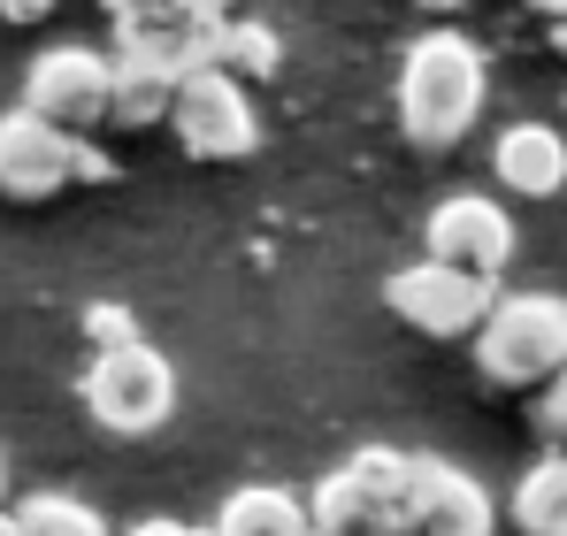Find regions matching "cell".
<instances>
[{"label":"cell","instance_id":"25","mask_svg":"<svg viewBox=\"0 0 567 536\" xmlns=\"http://www.w3.org/2000/svg\"><path fill=\"white\" fill-rule=\"evenodd\" d=\"M177 8H207V16H230L238 0H177Z\"/></svg>","mask_w":567,"mask_h":536},{"label":"cell","instance_id":"13","mask_svg":"<svg viewBox=\"0 0 567 536\" xmlns=\"http://www.w3.org/2000/svg\"><path fill=\"white\" fill-rule=\"evenodd\" d=\"M215 536H315V514H307V498H291L277 483H246L223 498Z\"/></svg>","mask_w":567,"mask_h":536},{"label":"cell","instance_id":"28","mask_svg":"<svg viewBox=\"0 0 567 536\" xmlns=\"http://www.w3.org/2000/svg\"><path fill=\"white\" fill-rule=\"evenodd\" d=\"M0 498H8V460H0Z\"/></svg>","mask_w":567,"mask_h":536},{"label":"cell","instance_id":"18","mask_svg":"<svg viewBox=\"0 0 567 536\" xmlns=\"http://www.w3.org/2000/svg\"><path fill=\"white\" fill-rule=\"evenodd\" d=\"M277 62H284L277 31H269V23H238V16H230V31H223V70H230V78H269Z\"/></svg>","mask_w":567,"mask_h":536},{"label":"cell","instance_id":"6","mask_svg":"<svg viewBox=\"0 0 567 536\" xmlns=\"http://www.w3.org/2000/svg\"><path fill=\"white\" fill-rule=\"evenodd\" d=\"M223 31H230V16L162 0V8L115 23V62H146L162 78H192V70H215L223 62Z\"/></svg>","mask_w":567,"mask_h":536},{"label":"cell","instance_id":"21","mask_svg":"<svg viewBox=\"0 0 567 536\" xmlns=\"http://www.w3.org/2000/svg\"><path fill=\"white\" fill-rule=\"evenodd\" d=\"M54 0H0V23H47Z\"/></svg>","mask_w":567,"mask_h":536},{"label":"cell","instance_id":"8","mask_svg":"<svg viewBox=\"0 0 567 536\" xmlns=\"http://www.w3.org/2000/svg\"><path fill=\"white\" fill-rule=\"evenodd\" d=\"M78 146H85L78 131H62L31 107L0 115V192L8 199H54L62 184H78Z\"/></svg>","mask_w":567,"mask_h":536},{"label":"cell","instance_id":"22","mask_svg":"<svg viewBox=\"0 0 567 536\" xmlns=\"http://www.w3.org/2000/svg\"><path fill=\"white\" fill-rule=\"evenodd\" d=\"M107 177H115V162L100 146H78V184H107Z\"/></svg>","mask_w":567,"mask_h":536},{"label":"cell","instance_id":"4","mask_svg":"<svg viewBox=\"0 0 567 536\" xmlns=\"http://www.w3.org/2000/svg\"><path fill=\"white\" fill-rule=\"evenodd\" d=\"M383 307L406 330H422V338L445 346V338H475L491 322L498 291H491V276H468V268H445V261H414V268L383 276Z\"/></svg>","mask_w":567,"mask_h":536},{"label":"cell","instance_id":"12","mask_svg":"<svg viewBox=\"0 0 567 536\" xmlns=\"http://www.w3.org/2000/svg\"><path fill=\"white\" fill-rule=\"evenodd\" d=\"M369 491H377V506L391 514V529L399 536H414V514H422V452H391V445H361L353 460H346Z\"/></svg>","mask_w":567,"mask_h":536},{"label":"cell","instance_id":"27","mask_svg":"<svg viewBox=\"0 0 567 536\" xmlns=\"http://www.w3.org/2000/svg\"><path fill=\"white\" fill-rule=\"evenodd\" d=\"M553 47H560V54H567V16H553Z\"/></svg>","mask_w":567,"mask_h":536},{"label":"cell","instance_id":"7","mask_svg":"<svg viewBox=\"0 0 567 536\" xmlns=\"http://www.w3.org/2000/svg\"><path fill=\"white\" fill-rule=\"evenodd\" d=\"M115 100V62L93 54V47H47L31 70H23V107L62 123V131H85L107 115Z\"/></svg>","mask_w":567,"mask_h":536},{"label":"cell","instance_id":"19","mask_svg":"<svg viewBox=\"0 0 567 536\" xmlns=\"http://www.w3.org/2000/svg\"><path fill=\"white\" fill-rule=\"evenodd\" d=\"M85 338H93L100 353H107V346H138V315L115 307V299H93V307H85Z\"/></svg>","mask_w":567,"mask_h":536},{"label":"cell","instance_id":"15","mask_svg":"<svg viewBox=\"0 0 567 536\" xmlns=\"http://www.w3.org/2000/svg\"><path fill=\"white\" fill-rule=\"evenodd\" d=\"M514 529L522 536H567V452L537 460L522 483H514Z\"/></svg>","mask_w":567,"mask_h":536},{"label":"cell","instance_id":"9","mask_svg":"<svg viewBox=\"0 0 567 536\" xmlns=\"http://www.w3.org/2000/svg\"><path fill=\"white\" fill-rule=\"evenodd\" d=\"M422 238H430V261L468 268V276H498V268L514 261V215L498 199H483V192L437 199L430 223H422Z\"/></svg>","mask_w":567,"mask_h":536},{"label":"cell","instance_id":"11","mask_svg":"<svg viewBox=\"0 0 567 536\" xmlns=\"http://www.w3.org/2000/svg\"><path fill=\"white\" fill-rule=\"evenodd\" d=\"M491 498H483V483L461 475V467H445V460H430L422 467V514H414V536H491Z\"/></svg>","mask_w":567,"mask_h":536},{"label":"cell","instance_id":"29","mask_svg":"<svg viewBox=\"0 0 567 536\" xmlns=\"http://www.w3.org/2000/svg\"><path fill=\"white\" fill-rule=\"evenodd\" d=\"M430 8H461V0H430Z\"/></svg>","mask_w":567,"mask_h":536},{"label":"cell","instance_id":"2","mask_svg":"<svg viewBox=\"0 0 567 536\" xmlns=\"http://www.w3.org/2000/svg\"><path fill=\"white\" fill-rule=\"evenodd\" d=\"M475 368L498 391L553 383L567 368V299L560 291H506L491 307V322L475 330Z\"/></svg>","mask_w":567,"mask_h":536},{"label":"cell","instance_id":"3","mask_svg":"<svg viewBox=\"0 0 567 536\" xmlns=\"http://www.w3.org/2000/svg\"><path fill=\"white\" fill-rule=\"evenodd\" d=\"M78 391H85V414H93L100 430H115V437H154L177 414V368H169V353H154L146 338L93 353Z\"/></svg>","mask_w":567,"mask_h":536},{"label":"cell","instance_id":"24","mask_svg":"<svg viewBox=\"0 0 567 536\" xmlns=\"http://www.w3.org/2000/svg\"><path fill=\"white\" fill-rule=\"evenodd\" d=\"M100 8H107V16L123 23V16H146V8H162V0H100Z\"/></svg>","mask_w":567,"mask_h":536},{"label":"cell","instance_id":"1","mask_svg":"<svg viewBox=\"0 0 567 536\" xmlns=\"http://www.w3.org/2000/svg\"><path fill=\"white\" fill-rule=\"evenodd\" d=\"M483 85H491V70H483L475 39H461V31H422L406 47V62H399V123H406V138L414 146L468 138L475 115H483Z\"/></svg>","mask_w":567,"mask_h":536},{"label":"cell","instance_id":"5","mask_svg":"<svg viewBox=\"0 0 567 536\" xmlns=\"http://www.w3.org/2000/svg\"><path fill=\"white\" fill-rule=\"evenodd\" d=\"M169 131L192 162H246L261 146V115L246 100V78H230L223 62L215 70H192L177 85V107H169Z\"/></svg>","mask_w":567,"mask_h":536},{"label":"cell","instance_id":"14","mask_svg":"<svg viewBox=\"0 0 567 536\" xmlns=\"http://www.w3.org/2000/svg\"><path fill=\"white\" fill-rule=\"evenodd\" d=\"M307 514H315V536H399V529H391V514L377 506V491H369L353 467L322 475L315 498H307Z\"/></svg>","mask_w":567,"mask_h":536},{"label":"cell","instance_id":"16","mask_svg":"<svg viewBox=\"0 0 567 536\" xmlns=\"http://www.w3.org/2000/svg\"><path fill=\"white\" fill-rule=\"evenodd\" d=\"M177 85L185 78H162V70H146V62H115V100H107V123H169V107H177Z\"/></svg>","mask_w":567,"mask_h":536},{"label":"cell","instance_id":"20","mask_svg":"<svg viewBox=\"0 0 567 536\" xmlns=\"http://www.w3.org/2000/svg\"><path fill=\"white\" fill-rule=\"evenodd\" d=\"M537 422H545V437H553V445H567V368L553 375V391L537 399Z\"/></svg>","mask_w":567,"mask_h":536},{"label":"cell","instance_id":"23","mask_svg":"<svg viewBox=\"0 0 567 536\" xmlns=\"http://www.w3.org/2000/svg\"><path fill=\"white\" fill-rule=\"evenodd\" d=\"M131 536H215V529H185V522H138Z\"/></svg>","mask_w":567,"mask_h":536},{"label":"cell","instance_id":"17","mask_svg":"<svg viewBox=\"0 0 567 536\" xmlns=\"http://www.w3.org/2000/svg\"><path fill=\"white\" fill-rule=\"evenodd\" d=\"M16 522H23V536H115L85 498H62V491H31L16 506Z\"/></svg>","mask_w":567,"mask_h":536},{"label":"cell","instance_id":"10","mask_svg":"<svg viewBox=\"0 0 567 536\" xmlns=\"http://www.w3.org/2000/svg\"><path fill=\"white\" fill-rule=\"evenodd\" d=\"M491 177L514 199H553V192H567V138L553 123H506L491 138Z\"/></svg>","mask_w":567,"mask_h":536},{"label":"cell","instance_id":"26","mask_svg":"<svg viewBox=\"0 0 567 536\" xmlns=\"http://www.w3.org/2000/svg\"><path fill=\"white\" fill-rule=\"evenodd\" d=\"M0 536H23V522H16V514H8V506H0Z\"/></svg>","mask_w":567,"mask_h":536}]
</instances>
